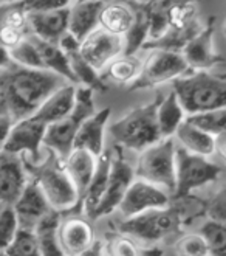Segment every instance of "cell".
<instances>
[{
	"label": "cell",
	"instance_id": "obj_7",
	"mask_svg": "<svg viewBox=\"0 0 226 256\" xmlns=\"http://www.w3.org/2000/svg\"><path fill=\"white\" fill-rule=\"evenodd\" d=\"M175 138H163L158 143L138 152L135 170V178L152 184L166 192H175Z\"/></svg>",
	"mask_w": 226,
	"mask_h": 256
},
{
	"label": "cell",
	"instance_id": "obj_39",
	"mask_svg": "<svg viewBox=\"0 0 226 256\" xmlns=\"http://www.w3.org/2000/svg\"><path fill=\"white\" fill-rule=\"evenodd\" d=\"M203 214L211 222L226 225V186L220 188L203 204Z\"/></svg>",
	"mask_w": 226,
	"mask_h": 256
},
{
	"label": "cell",
	"instance_id": "obj_41",
	"mask_svg": "<svg viewBox=\"0 0 226 256\" xmlns=\"http://www.w3.org/2000/svg\"><path fill=\"white\" fill-rule=\"evenodd\" d=\"M26 36L28 33L20 32V30H16L12 26H6V25L0 26V44H2V47L6 48L8 52L16 48Z\"/></svg>",
	"mask_w": 226,
	"mask_h": 256
},
{
	"label": "cell",
	"instance_id": "obj_22",
	"mask_svg": "<svg viewBox=\"0 0 226 256\" xmlns=\"http://www.w3.org/2000/svg\"><path fill=\"white\" fill-rule=\"evenodd\" d=\"M110 170H112V150L105 149L104 152L98 157L93 178H92V182H90L85 194L82 196L81 202H79V213H82L90 220H92V216L95 213L96 206L99 205L105 190H107Z\"/></svg>",
	"mask_w": 226,
	"mask_h": 256
},
{
	"label": "cell",
	"instance_id": "obj_24",
	"mask_svg": "<svg viewBox=\"0 0 226 256\" xmlns=\"http://www.w3.org/2000/svg\"><path fill=\"white\" fill-rule=\"evenodd\" d=\"M96 163H98L96 156L79 148H74L64 160L65 171L79 194V202L82 199V196L85 194L90 182H92L96 170Z\"/></svg>",
	"mask_w": 226,
	"mask_h": 256
},
{
	"label": "cell",
	"instance_id": "obj_18",
	"mask_svg": "<svg viewBox=\"0 0 226 256\" xmlns=\"http://www.w3.org/2000/svg\"><path fill=\"white\" fill-rule=\"evenodd\" d=\"M68 14L70 6L54 11L28 14L29 34H33L45 42L57 44L68 32Z\"/></svg>",
	"mask_w": 226,
	"mask_h": 256
},
{
	"label": "cell",
	"instance_id": "obj_31",
	"mask_svg": "<svg viewBox=\"0 0 226 256\" xmlns=\"http://www.w3.org/2000/svg\"><path fill=\"white\" fill-rule=\"evenodd\" d=\"M67 56L70 61L71 72L74 74V80H76V86L88 87V88H92L93 92H107L109 86L101 78V73H98L95 68L90 67L81 58L79 52L70 53Z\"/></svg>",
	"mask_w": 226,
	"mask_h": 256
},
{
	"label": "cell",
	"instance_id": "obj_6",
	"mask_svg": "<svg viewBox=\"0 0 226 256\" xmlns=\"http://www.w3.org/2000/svg\"><path fill=\"white\" fill-rule=\"evenodd\" d=\"M96 112L95 92L88 87H76V102L68 116L61 122L48 126L43 138V148H47L57 157L65 160V157L74 148V138L87 118Z\"/></svg>",
	"mask_w": 226,
	"mask_h": 256
},
{
	"label": "cell",
	"instance_id": "obj_16",
	"mask_svg": "<svg viewBox=\"0 0 226 256\" xmlns=\"http://www.w3.org/2000/svg\"><path fill=\"white\" fill-rule=\"evenodd\" d=\"M29 176L20 156L0 152V202L12 206L20 198Z\"/></svg>",
	"mask_w": 226,
	"mask_h": 256
},
{
	"label": "cell",
	"instance_id": "obj_45",
	"mask_svg": "<svg viewBox=\"0 0 226 256\" xmlns=\"http://www.w3.org/2000/svg\"><path fill=\"white\" fill-rule=\"evenodd\" d=\"M12 61H11V56H9V52L6 48L2 47V44H0V68H3L6 66H9Z\"/></svg>",
	"mask_w": 226,
	"mask_h": 256
},
{
	"label": "cell",
	"instance_id": "obj_50",
	"mask_svg": "<svg viewBox=\"0 0 226 256\" xmlns=\"http://www.w3.org/2000/svg\"><path fill=\"white\" fill-rule=\"evenodd\" d=\"M223 33H225V36H226V22H225V26H223Z\"/></svg>",
	"mask_w": 226,
	"mask_h": 256
},
{
	"label": "cell",
	"instance_id": "obj_13",
	"mask_svg": "<svg viewBox=\"0 0 226 256\" xmlns=\"http://www.w3.org/2000/svg\"><path fill=\"white\" fill-rule=\"evenodd\" d=\"M79 54L90 67L101 73L113 59L124 54V38L115 36L98 26L81 40Z\"/></svg>",
	"mask_w": 226,
	"mask_h": 256
},
{
	"label": "cell",
	"instance_id": "obj_15",
	"mask_svg": "<svg viewBox=\"0 0 226 256\" xmlns=\"http://www.w3.org/2000/svg\"><path fill=\"white\" fill-rule=\"evenodd\" d=\"M214 33L216 18H209L200 33L183 48L182 54L189 66V70L211 72L213 67L225 62V58H222L214 48Z\"/></svg>",
	"mask_w": 226,
	"mask_h": 256
},
{
	"label": "cell",
	"instance_id": "obj_26",
	"mask_svg": "<svg viewBox=\"0 0 226 256\" xmlns=\"http://www.w3.org/2000/svg\"><path fill=\"white\" fill-rule=\"evenodd\" d=\"M104 247L107 256H163L161 246H144L121 232H109L104 238Z\"/></svg>",
	"mask_w": 226,
	"mask_h": 256
},
{
	"label": "cell",
	"instance_id": "obj_4",
	"mask_svg": "<svg viewBox=\"0 0 226 256\" xmlns=\"http://www.w3.org/2000/svg\"><path fill=\"white\" fill-rule=\"evenodd\" d=\"M177 205L171 204L166 208L150 210L147 213L123 219L118 224V232H121L144 246H160V242L177 236L182 232L185 222L188 220L189 210L185 200H175Z\"/></svg>",
	"mask_w": 226,
	"mask_h": 256
},
{
	"label": "cell",
	"instance_id": "obj_10",
	"mask_svg": "<svg viewBox=\"0 0 226 256\" xmlns=\"http://www.w3.org/2000/svg\"><path fill=\"white\" fill-rule=\"evenodd\" d=\"M133 180H135L133 166L123 156V148L115 146L112 149V170H110L107 190H105L99 205L96 206L92 220L105 218L116 212Z\"/></svg>",
	"mask_w": 226,
	"mask_h": 256
},
{
	"label": "cell",
	"instance_id": "obj_44",
	"mask_svg": "<svg viewBox=\"0 0 226 256\" xmlns=\"http://www.w3.org/2000/svg\"><path fill=\"white\" fill-rule=\"evenodd\" d=\"M216 152L226 163V134H222V135H217L216 137Z\"/></svg>",
	"mask_w": 226,
	"mask_h": 256
},
{
	"label": "cell",
	"instance_id": "obj_12",
	"mask_svg": "<svg viewBox=\"0 0 226 256\" xmlns=\"http://www.w3.org/2000/svg\"><path fill=\"white\" fill-rule=\"evenodd\" d=\"M172 204V196L164 190L147 184L144 180L135 178L129 186L123 202L119 204L118 212L121 213L123 219H130L147 213L150 210L166 208Z\"/></svg>",
	"mask_w": 226,
	"mask_h": 256
},
{
	"label": "cell",
	"instance_id": "obj_25",
	"mask_svg": "<svg viewBox=\"0 0 226 256\" xmlns=\"http://www.w3.org/2000/svg\"><path fill=\"white\" fill-rule=\"evenodd\" d=\"M175 142L194 156H202L211 158L216 154V137L209 132L189 123L188 120L175 132Z\"/></svg>",
	"mask_w": 226,
	"mask_h": 256
},
{
	"label": "cell",
	"instance_id": "obj_14",
	"mask_svg": "<svg viewBox=\"0 0 226 256\" xmlns=\"http://www.w3.org/2000/svg\"><path fill=\"white\" fill-rule=\"evenodd\" d=\"M57 236L65 256H81L96 242L92 220L76 212L62 214Z\"/></svg>",
	"mask_w": 226,
	"mask_h": 256
},
{
	"label": "cell",
	"instance_id": "obj_11",
	"mask_svg": "<svg viewBox=\"0 0 226 256\" xmlns=\"http://www.w3.org/2000/svg\"><path fill=\"white\" fill-rule=\"evenodd\" d=\"M48 126L37 120L34 115L26 116L14 123L3 152L20 156L31 163H39L42 157L43 138Z\"/></svg>",
	"mask_w": 226,
	"mask_h": 256
},
{
	"label": "cell",
	"instance_id": "obj_5",
	"mask_svg": "<svg viewBox=\"0 0 226 256\" xmlns=\"http://www.w3.org/2000/svg\"><path fill=\"white\" fill-rule=\"evenodd\" d=\"M160 98L161 95H157L154 101L129 110L124 116L107 128L115 146L141 152L146 148L163 140L157 122Z\"/></svg>",
	"mask_w": 226,
	"mask_h": 256
},
{
	"label": "cell",
	"instance_id": "obj_46",
	"mask_svg": "<svg viewBox=\"0 0 226 256\" xmlns=\"http://www.w3.org/2000/svg\"><path fill=\"white\" fill-rule=\"evenodd\" d=\"M127 2H130L135 6H147L150 4H154L155 0H127Z\"/></svg>",
	"mask_w": 226,
	"mask_h": 256
},
{
	"label": "cell",
	"instance_id": "obj_21",
	"mask_svg": "<svg viewBox=\"0 0 226 256\" xmlns=\"http://www.w3.org/2000/svg\"><path fill=\"white\" fill-rule=\"evenodd\" d=\"M76 84L65 82L42 102V106L33 114L47 126H51L68 116L76 102Z\"/></svg>",
	"mask_w": 226,
	"mask_h": 256
},
{
	"label": "cell",
	"instance_id": "obj_49",
	"mask_svg": "<svg viewBox=\"0 0 226 256\" xmlns=\"http://www.w3.org/2000/svg\"><path fill=\"white\" fill-rule=\"evenodd\" d=\"M219 74H220L222 78H225V80H226V72H225V73H219Z\"/></svg>",
	"mask_w": 226,
	"mask_h": 256
},
{
	"label": "cell",
	"instance_id": "obj_30",
	"mask_svg": "<svg viewBox=\"0 0 226 256\" xmlns=\"http://www.w3.org/2000/svg\"><path fill=\"white\" fill-rule=\"evenodd\" d=\"M61 219H62V213H57L53 210L34 228L40 256H65L61 244H59V236H57V228L59 224H61Z\"/></svg>",
	"mask_w": 226,
	"mask_h": 256
},
{
	"label": "cell",
	"instance_id": "obj_40",
	"mask_svg": "<svg viewBox=\"0 0 226 256\" xmlns=\"http://www.w3.org/2000/svg\"><path fill=\"white\" fill-rule=\"evenodd\" d=\"M74 0H20L19 5L26 14L33 12H45V11H54L70 6Z\"/></svg>",
	"mask_w": 226,
	"mask_h": 256
},
{
	"label": "cell",
	"instance_id": "obj_23",
	"mask_svg": "<svg viewBox=\"0 0 226 256\" xmlns=\"http://www.w3.org/2000/svg\"><path fill=\"white\" fill-rule=\"evenodd\" d=\"M137 6L127 0H110L101 11L99 28L115 36L124 38L137 20Z\"/></svg>",
	"mask_w": 226,
	"mask_h": 256
},
{
	"label": "cell",
	"instance_id": "obj_29",
	"mask_svg": "<svg viewBox=\"0 0 226 256\" xmlns=\"http://www.w3.org/2000/svg\"><path fill=\"white\" fill-rule=\"evenodd\" d=\"M31 38H33L36 47L39 50L43 68L57 74V76H61L67 82L76 84V80H74V74H73L71 67H70L68 56L62 52V48L59 47L57 44L45 42V40L33 36V34H31Z\"/></svg>",
	"mask_w": 226,
	"mask_h": 256
},
{
	"label": "cell",
	"instance_id": "obj_34",
	"mask_svg": "<svg viewBox=\"0 0 226 256\" xmlns=\"http://www.w3.org/2000/svg\"><path fill=\"white\" fill-rule=\"evenodd\" d=\"M11 61L17 66L26 67V68H36V70H45L42 59L39 54V50L36 47V44L31 38V34H28L16 48L9 52Z\"/></svg>",
	"mask_w": 226,
	"mask_h": 256
},
{
	"label": "cell",
	"instance_id": "obj_27",
	"mask_svg": "<svg viewBox=\"0 0 226 256\" xmlns=\"http://www.w3.org/2000/svg\"><path fill=\"white\" fill-rule=\"evenodd\" d=\"M186 112L180 104L174 90L164 96L161 95L158 108H157V122L161 138H174L178 128L186 122Z\"/></svg>",
	"mask_w": 226,
	"mask_h": 256
},
{
	"label": "cell",
	"instance_id": "obj_32",
	"mask_svg": "<svg viewBox=\"0 0 226 256\" xmlns=\"http://www.w3.org/2000/svg\"><path fill=\"white\" fill-rule=\"evenodd\" d=\"M137 20L129 30V33L124 36V54H137L138 50L144 47V44L149 39L150 22L147 12L143 6H137Z\"/></svg>",
	"mask_w": 226,
	"mask_h": 256
},
{
	"label": "cell",
	"instance_id": "obj_35",
	"mask_svg": "<svg viewBox=\"0 0 226 256\" xmlns=\"http://www.w3.org/2000/svg\"><path fill=\"white\" fill-rule=\"evenodd\" d=\"M186 120L197 128L209 132L211 135H214V137L226 134V109H217L206 114L191 115Z\"/></svg>",
	"mask_w": 226,
	"mask_h": 256
},
{
	"label": "cell",
	"instance_id": "obj_2",
	"mask_svg": "<svg viewBox=\"0 0 226 256\" xmlns=\"http://www.w3.org/2000/svg\"><path fill=\"white\" fill-rule=\"evenodd\" d=\"M23 163L29 178L37 184L54 212L62 214L79 213V194L70 180L61 157L47 149V156L39 163H31L26 158H23Z\"/></svg>",
	"mask_w": 226,
	"mask_h": 256
},
{
	"label": "cell",
	"instance_id": "obj_20",
	"mask_svg": "<svg viewBox=\"0 0 226 256\" xmlns=\"http://www.w3.org/2000/svg\"><path fill=\"white\" fill-rule=\"evenodd\" d=\"M104 0H74L70 5L68 14V33L79 42L99 26L101 11Z\"/></svg>",
	"mask_w": 226,
	"mask_h": 256
},
{
	"label": "cell",
	"instance_id": "obj_3",
	"mask_svg": "<svg viewBox=\"0 0 226 256\" xmlns=\"http://www.w3.org/2000/svg\"><path fill=\"white\" fill-rule=\"evenodd\" d=\"M172 90L188 116L226 109V80L219 73L191 70L172 82Z\"/></svg>",
	"mask_w": 226,
	"mask_h": 256
},
{
	"label": "cell",
	"instance_id": "obj_17",
	"mask_svg": "<svg viewBox=\"0 0 226 256\" xmlns=\"http://www.w3.org/2000/svg\"><path fill=\"white\" fill-rule=\"evenodd\" d=\"M12 208L17 216L20 228L31 230V232H34L37 224L45 216L53 212V208L50 206L48 200L45 199L43 192L31 178H29L23 192L20 194L17 202L12 205Z\"/></svg>",
	"mask_w": 226,
	"mask_h": 256
},
{
	"label": "cell",
	"instance_id": "obj_38",
	"mask_svg": "<svg viewBox=\"0 0 226 256\" xmlns=\"http://www.w3.org/2000/svg\"><path fill=\"white\" fill-rule=\"evenodd\" d=\"M20 230L17 216L12 206H5L0 213V252H6Z\"/></svg>",
	"mask_w": 226,
	"mask_h": 256
},
{
	"label": "cell",
	"instance_id": "obj_51",
	"mask_svg": "<svg viewBox=\"0 0 226 256\" xmlns=\"http://www.w3.org/2000/svg\"><path fill=\"white\" fill-rule=\"evenodd\" d=\"M0 256H8V254L5 252H0Z\"/></svg>",
	"mask_w": 226,
	"mask_h": 256
},
{
	"label": "cell",
	"instance_id": "obj_33",
	"mask_svg": "<svg viewBox=\"0 0 226 256\" xmlns=\"http://www.w3.org/2000/svg\"><path fill=\"white\" fill-rule=\"evenodd\" d=\"M175 256H213L208 240L200 232L185 233L175 240Z\"/></svg>",
	"mask_w": 226,
	"mask_h": 256
},
{
	"label": "cell",
	"instance_id": "obj_28",
	"mask_svg": "<svg viewBox=\"0 0 226 256\" xmlns=\"http://www.w3.org/2000/svg\"><path fill=\"white\" fill-rule=\"evenodd\" d=\"M143 68V61L137 54H121L101 72V78L105 84H116L130 87L138 80Z\"/></svg>",
	"mask_w": 226,
	"mask_h": 256
},
{
	"label": "cell",
	"instance_id": "obj_9",
	"mask_svg": "<svg viewBox=\"0 0 226 256\" xmlns=\"http://www.w3.org/2000/svg\"><path fill=\"white\" fill-rule=\"evenodd\" d=\"M188 72L191 70L182 53L154 48L150 50L147 58L143 61L140 76L129 87V90L130 92H137V90L154 88L168 82L172 84L175 80L183 76Z\"/></svg>",
	"mask_w": 226,
	"mask_h": 256
},
{
	"label": "cell",
	"instance_id": "obj_43",
	"mask_svg": "<svg viewBox=\"0 0 226 256\" xmlns=\"http://www.w3.org/2000/svg\"><path fill=\"white\" fill-rule=\"evenodd\" d=\"M12 126H14V122L9 116L0 115V152H3V148L8 142Z\"/></svg>",
	"mask_w": 226,
	"mask_h": 256
},
{
	"label": "cell",
	"instance_id": "obj_48",
	"mask_svg": "<svg viewBox=\"0 0 226 256\" xmlns=\"http://www.w3.org/2000/svg\"><path fill=\"white\" fill-rule=\"evenodd\" d=\"M3 208H5V205H3L2 202H0V213H2V210H3Z\"/></svg>",
	"mask_w": 226,
	"mask_h": 256
},
{
	"label": "cell",
	"instance_id": "obj_1",
	"mask_svg": "<svg viewBox=\"0 0 226 256\" xmlns=\"http://www.w3.org/2000/svg\"><path fill=\"white\" fill-rule=\"evenodd\" d=\"M65 82L48 70L26 68L11 62L0 68V115L9 116L14 123L31 116Z\"/></svg>",
	"mask_w": 226,
	"mask_h": 256
},
{
	"label": "cell",
	"instance_id": "obj_47",
	"mask_svg": "<svg viewBox=\"0 0 226 256\" xmlns=\"http://www.w3.org/2000/svg\"><path fill=\"white\" fill-rule=\"evenodd\" d=\"M20 2V0H0V5H3V4H17Z\"/></svg>",
	"mask_w": 226,
	"mask_h": 256
},
{
	"label": "cell",
	"instance_id": "obj_36",
	"mask_svg": "<svg viewBox=\"0 0 226 256\" xmlns=\"http://www.w3.org/2000/svg\"><path fill=\"white\" fill-rule=\"evenodd\" d=\"M5 253L8 256H40L36 233L20 228Z\"/></svg>",
	"mask_w": 226,
	"mask_h": 256
},
{
	"label": "cell",
	"instance_id": "obj_8",
	"mask_svg": "<svg viewBox=\"0 0 226 256\" xmlns=\"http://www.w3.org/2000/svg\"><path fill=\"white\" fill-rule=\"evenodd\" d=\"M223 168L208 157L194 156L177 144L175 156V192L174 200L189 199L191 194L220 177Z\"/></svg>",
	"mask_w": 226,
	"mask_h": 256
},
{
	"label": "cell",
	"instance_id": "obj_52",
	"mask_svg": "<svg viewBox=\"0 0 226 256\" xmlns=\"http://www.w3.org/2000/svg\"><path fill=\"white\" fill-rule=\"evenodd\" d=\"M105 256H107V254H105Z\"/></svg>",
	"mask_w": 226,
	"mask_h": 256
},
{
	"label": "cell",
	"instance_id": "obj_19",
	"mask_svg": "<svg viewBox=\"0 0 226 256\" xmlns=\"http://www.w3.org/2000/svg\"><path fill=\"white\" fill-rule=\"evenodd\" d=\"M110 115H112V109L104 108L101 110H96L90 118H87L84 124L81 126L76 138H74V148L85 149L93 156L99 157L105 150L104 142H105V132H107L109 122H110Z\"/></svg>",
	"mask_w": 226,
	"mask_h": 256
},
{
	"label": "cell",
	"instance_id": "obj_37",
	"mask_svg": "<svg viewBox=\"0 0 226 256\" xmlns=\"http://www.w3.org/2000/svg\"><path fill=\"white\" fill-rule=\"evenodd\" d=\"M213 252V256H226V225L206 220L199 230Z\"/></svg>",
	"mask_w": 226,
	"mask_h": 256
},
{
	"label": "cell",
	"instance_id": "obj_42",
	"mask_svg": "<svg viewBox=\"0 0 226 256\" xmlns=\"http://www.w3.org/2000/svg\"><path fill=\"white\" fill-rule=\"evenodd\" d=\"M57 45L62 48V52H64L65 54H70V53H74V52H79L81 42H79L76 38H74L71 33L67 32V33L61 38V40L57 42Z\"/></svg>",
	"mask_w": 226,
	"mask_h": 256
}]
</instances>
